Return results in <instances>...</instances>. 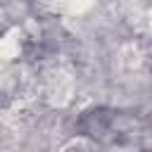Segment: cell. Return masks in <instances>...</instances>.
<instances>
[{
  "mask_svg": "<svg viewBox=\"0 0 152 152\" xmlns=\"http://www.w3.org/2000/svg\"><path fill=\"white\" fill-rule=\"evenodd\" d=\"M17 55H19V38H14V36L0 38V57L2 59H12Z\"/></svg>",
  "mask_w": 152,
  "mask_h": 152,
  "instance_id": "6da1fadb",
  "label": "cell"
}]
</instances>
